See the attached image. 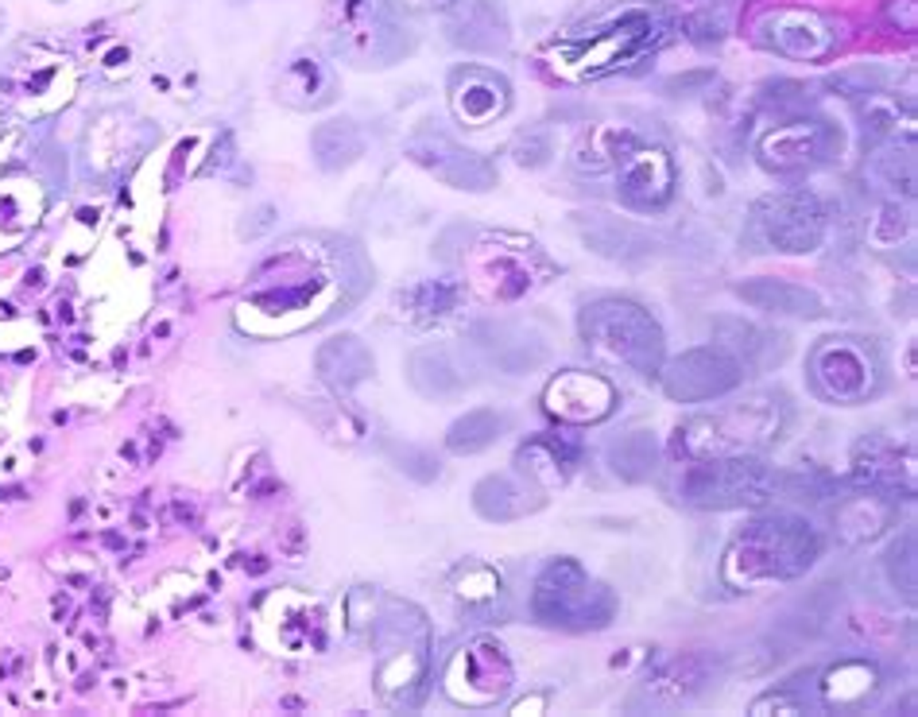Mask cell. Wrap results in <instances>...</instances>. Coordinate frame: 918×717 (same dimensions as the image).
Listing matches in <instances>:
<instances>
[{"instance_id":"1","label":"cell","mask_w":918,"mask_h":717,"mask_svg":"<svg viewBox=\"0 0 918 717\" xmlns=\"http://www.w3.org/2000/svg\"><path fill=\"white\" fill-rule=\"evenodd\" d=\"M822 555L818 532L795 512H767L745 524L725 558L728 582H786L806 574Z\"/></svg>"},{"instance_id":"2","label":"cell","mask_w":918,"mask_h":717,"mask_svg":"<svg viewBox=\"0 0 918 717\" xmlns=\"http://www.w3.org/2000/svg\"><path fill=\"white\" fill-rule=\"evenodd\" d=\"M581 341L612 357L639 377H659L666 361V338L647 307L632 299H597L581 310Z\"/></svg>"},{"instance_id":"3","label":"cell","mask_w":918,"mask_h":717,"mask_svg":"<svg viewBox=\"0 0 918 717\" xmlns=\"http://www.w3.org/2000/svg\"><path fill=\"white\" fill-rule=\"evenodd\" d=\"M810 388L818 392L825 404L837 408H856L876 399L887 384V357L876 346V338L861 334H834L822 338L810 349L806 361Z\"/></svg>"},{"instance_id":"4","label":"cell","mask_w":918,"mask_h":717,"mask_svg":"<svg viewBox=\"0 0 918 717\" xmlns=\"http://www.w3.org/2000/svg\"><path fill=\"white\" fill-rule=\"evenodd\" d=\"M531 616L562 633H593V628L612 624L617 594L605 582L589 578V570L577 558H555L531 590Z\"/></svg>"},{"instance_id":"5","label":"cell","mask_w":918,"mask_h":717,"mask_svg":"<svg viewBox=\"0 0 918 717\" xmlns=\"http://www.w3.org/2000/svg\"><path fill=\"white\" fill-rule=\"evenodd\" d=\"M783 473L752 454H713L686 469L682 477V500L709 512L733 508H764L783 489Z\"/></svg>"},{"instance_id":"6","label":"cell","mask_w":918,"mask_h":717,"mask_svg":"<svg viewBox=\"0 0 918 717\" xmlns=\"http://www.w3.org/2000/svg\"><path fill=\"white\" fill-rule=\"evenodd\" d=\"M752 225L764 237V245H771L775 252L803 256V252L822 249L829 218H825V206L810 191H779L755 202Z\"/></svg>"},{"instance_id":"7","label":"cell","mask_w":918,"mask_h":717,"mask_svg":"<svg viewBox=\"0 0 918 717\" xmlns=\"http://www.w3.org/2000/svg\"><path fill=\"white\" fill-rule=\"evenodd\" d=\"M659 380L675 404H706V399L736 392L740 380H745V365L725 346H697L675 357V361H663Z\"/></svg>"},{"instance_id":"8","label":"cell","mask_w":918,"mask_h":717,"mask_svg":"<svg viewBox=\"0 0 918 717\" xmlns=\"http://www.w3.org/2000/svg\"><path fill=\"white\" fill-rule=\"evenodd\" d=\"M617 194L636 213H659L675 198V163L663 148L632 143L617 163Z\"/></svg>"},{"instance_id":"9","label":"cell","mask_w":918,"mask_h":717,"mask_svg":"<svg viewBox=\"0 0 918 717\" xmlns=\"http://www.w3.org/2000/svg\"><path fill=\"white\" fill-rule=\"evenodd\" d=\"M449 691L469 706H489L512 691V663L500 643L473 640L458 652V663L449 671Z\"/></svg>"},{"instance_id":"10","label":"cell","mask_w":918,"mask_h":717,"mask_svg":"<svg viewBox=\"0 0 918 717\" xmlns=\"http://www.w3.org/2000/svg\"><path fill=\"white\" fill-rule=\"evenodd\" d=\"M547 411L566 427H589L617 411V388L597 372H562L547 388Z\"/></svg>"},{"instance_id":"11","label":"cell","mask_w":918,"mask_h":717,"mask_svg":"<svg viewBox=\"0 0 918 717\" xmlns=\"http://www.w3.org/2000/svg\"><path fill=\"white\" fill-rule=\"evenodd\" d=\"M477 349L489 357L492 365L508 377H519V372H531L547 361V341L535 334L531 326L512 322V319H497V322H480L473 329Z\"/></svg>"},{"instance_id":"12","label":"cell","mask_w":918,"mask_h":717,"mask_svg":"<svg viewBox=\"0 0 918 717\" xmlns=\"http://www.w3.org/2000/svg\"><path fill=\"white\" fill-rule=\"evenodd\" d=\"M829 152H834V133L818 121H798L760 143V163L767 171H779V175H798V171H810L814 163L829 160Z\"/></svg>"},{"instance_id":"13","label":"cell","mask_w":918,"mask_h":717,"mask_svg":"<svg viewBox=\"0 0 918 717\" xmlns=\"http://www.w3.org/2000/svg\"><path fill=\"white\" fill-rule=\"evenodd\" d=\"M411 155L422 167H430L442 182L458 186V191H489V186H497V171L480 160V155L458 148L454 140H442V136L422 140L411 148Z\"/></svg>"},{"instance_id":"14","label":"cell","mask_w":918,"mask_h":717,"mask_svg":"<svg viewBox=\"0 0 918 717\" xmlns=\"http://www.w3.org/2000/svg\"><path fill=\"white\" fill-rule=\"evenodd\" d=\"M543 489L528 481L523 473H492L473 489V508L492 524H512L523 520L528 512L543 508Z\"/></svg>"},{"instance_id":"15","label":"cell","mask_w":918,"mask_h":717,"mask_svg":"<svg viewBox=\"0 0 918 717\" xmlns=\"http://www.w3.org/2000/svg\"><path fill=\"white\" fill-rule=\"evenodd\" d=\"M581 457V447L570 435H535L531 442H523L516 454V466L528 481H535L538 489L550 485H566V477L574 473Z\"/></svg>"},{"instance_id":"16","label":"cell","mask_w":918,"mask_h":717,"mask_svg":"<svg viewBox=\"0 0 918 717\" xmlns=\"http://www.w3.org/2000/svg\"><path fill=\"white\" fill-rule=\"evenodd\" d=\"M736 295L764 314H786V319H822L825 314L822 295L810 291V287H798L791 280H771V276L745 280V283H736Z\"/></svg>"},{"instance_id":"17","label":"cell","mask_w":918,"mask_h":717,"mask_svg":"<svg viewBox=\"0 0 918 717\" xmlns=\"http://www.w3.org/2000/svg\"><path fill=\"white\" fill-rule=\"evenodd\" d=\"M713 667L706 655H686L666 663L659 675L647 683V698H655L659 706H690L694 698H702L713 686Z\"/></svg>"},{"instance_id":"18","label":"cell","mask_w":918,"mask_h":717,"mask_svg":"<svg viewBox=\"0 0 918 717\" xmlns=\"http://www.w3.org/2000/svg\"><path fill=\"white\" fill-rule=\"evenodd\" d=\"M454 109L461 121L485 124L508 109V82L489 70H461L454 78Z\"/></svg>"},{"instance_id":"19","label":"cell","mask_w":918,"mask_h":717,"mask_svg":"<svg viewBox=\"0 0 918 717\" xmlns=\"http://www.w3.org/2000/svg\"><path fill=\"white\" fill-rule=\"evenodd\" d=\"M411 384L422 396H434V399H446V396H458L473 384L469 368L458 361L454 349L446 346H430V349H419L411 357Z\"/></svg>"},{"instance_id":"20","label":"cell","mask_w":918,"mask_h":717,"mask_svg":"<svg viewBox=\"0 0 918 717\" xmlns=\"http://www.w3.org/2000/svg\"><path fill=\"white\" fill-rule=\"evenodd\" d=\"M608 469L628 485H644L659 473V442L651 430H632L608 447Z\"/></svg>"},{"instance_id":"21","label":"cell","mask_w":918,"mask_h":717,"mask_svg":"<svg viewBox=\"0 0 918 717\" xmlns=\"http://www.w3.org/2000/svg\"><path fill=\"white\" fill-rule=\"evenodd\" d=\"M887 520H892V500L872 493V489H861L856 496H849L844 505L837 508V527L841 535L849 543H864V539H876Z\"/></svg>"},{"instance_id":"22","label":"cell","mask_w":918,"mask_h":717,"mask_svg":"<svg viewBox=\"0 0 918 717\" xmlns=\"http://www.w3.org/2000/svg\"><path fill=\"white\" fill-rule=\"evenodd\" d=\"M512 427L504 411H492V408H477V411H465L461 419L449 427L446 435V447L454 454H480L489 447H497L504 438V430Z\"/></svg>"},{"instance_id":"23","label":"cell","mask_w":918,"mask_h":717,"mask_svg":"<svg viewBox=\"0 0 918 717\" xmlns=\"http://www.w3.org/2000/svg\"><path fill=\"white\" fill-rule=\"evenodd\" d=\"M779 32H771V39L779 43V51L798 54V59H818L834 47V35L818 16H806V12H783L775 20Z\"/></svg>"},{"instance_id":"24","label":"cell","mask_w":918,"mask_h":717,"mask_svg":"<svg viewBox=\"0 0 918 717\" xmlns=\"http://www.w3.org/2000/svg\"><path fill=\"white\" fill-rule=\"evenodd\" d=\"M586 245L597 256H608V260H636V256L651 252V237L644 229H636L628 221H612V218H597L586 229Z\"/></svg>"},{"instance_id":"25","label":"cell","mask_w":918,"mask_h":717,"mask_svg":"<svg viewBox=\"0 0 918 717\" xmlns=\"http://www.w3.org/2000/svg\"><path fill=\"white\" fill-rule=\"evenodd\" d=\"M318 372H322L330 384H338V388H353L357 380H364L372 372V357L360 346V338L345 334L318 353Z\"/></svg>"},{"instance_id":"26","label":"cell","mask_w":918,"mask_h":717,"mask_svg":"<svg viewBox=\"0 0 918 717\" xmlns=\"http://www.w3.org/2000/svg\"><path fill=\"white\" fill-rule=\"evenodd\" d=\"M415 295L422 299V310L427 314H449L458 303V287L454 283H422Z\"/></svg>"}]
</instances>
